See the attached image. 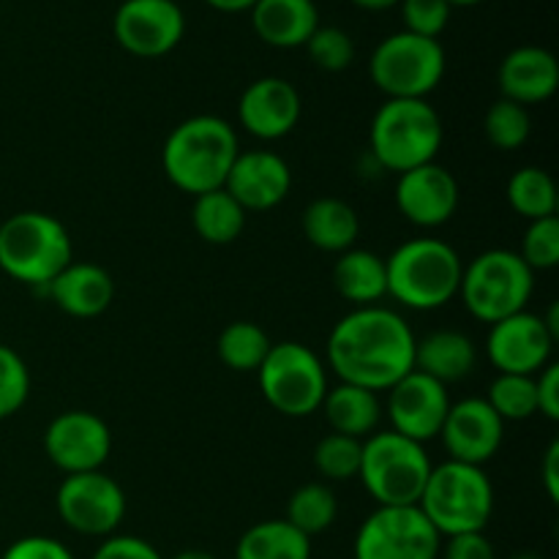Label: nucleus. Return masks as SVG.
Returning <instances> with one entry per match:
<instances>
[{"instance_id":"nucleus-38","label":"nucleus","mask_w":559,"mask_h":559,"mask_svg":"<svg viewBox=\"0 0 559 559\" xmlns=\"http://www.w3.org/2000/svg\"><path fill=\"white\" fill-rule=\"evenodd\" d=\"M31 396V371L11 347L0 344V420L25 407Z\"/></svg>"},{"instance_id":"nucleus-14","label":"nucleus","mask_w":559,"mask_h":559,"mask_svg":"<svg viewBox=\"0 0 559 559\" xmlns=\"http://www.w3.org/2000/svg\"><path fill=\"white\" fill-rule=\"evenodd\" d=\"M44 453L66 475L96 473L112 453L109 426L87 409H66L44 431Z\"/></svg>"},{"instance_id":"nucleus-49","label":"nucleus","mask_w":559,"mask_h":559,"mask_svg":"<svg viewBox=\"0 0 559 559\" xmlns=\"http://www.w3.org/2000/svg\"><path fill=\"white\" fill-rule=\"evenodd\" d=\"M511 559H544V557L533 555V551H524V555H516V557H511Z\"/></svg>"},{"instance_id":"nucleus-13","label":"nucleus","mask_w":559,"mask_h":559,"mask_svg":"<svg viewBox=\"0 0 559 559\" xmlns=\"http://www.w3.org/2000/svg\"><path fill=\"white\" fill-rule=\"evenodd\" d=\"M115 41L134 58H164L186 33V16L175 0H123L112 20Z\"/></svg>"},{"instance_id":"nucleus-48","label":"nucleus","mask_w":559,"mask_h":559,"mask_svg":"<svg viewBox=\"0 0 559 559\" xmlns=\"http://www.w3.org/2000/svg\"><path fill=\"white\" fill-rule=\"evenodd\" d=\"M451 5H475V3H484V0H448Z\"/></svg>"},{"instance_id":"nucleus-11","label":"nucleus","mask_w":559,"mask_h":559,"mask_svg":"<svg viewBox=\"0 0 559 559\" xmlns=\"http://www.w3.org/2000/svg\"><path fill=\"white\" fill-rule=\"evenodd\" d=\"M442 538L418 506L377 508L353 544L355 559H440Z\"/></svg>"},{"instance_id":"nucleus-5","label":"nucleus","mask_w":559,"mask_h":559,"mask_svg":"<svg viewBox=\"0 0 559 559\" xmlns=\"http://www.w3.org/2000/svg\"><path fill=\"white\" fill-rule=\"evenodd\" d=\"M418 508L440 538L484 533L495 513V486L484 467L448 459L431 467Z\"/></svg>"},{"instance_id":"nucleus-46","label":"nucleus","mask_w":559,"mask_h":559,"mask_svg":"<svg viewBox=\"0 0 559 559\" xmlns=\"http://www.w3.org/2000/svg\"><path fill=\"white\" fill-rule=\"evenodd\" d=\"M353 3L366 11H385V9H393V5H399L402 0H353Z\"/></svg>"},{"instance_id":"nucleus-37","label":"nucleus","mask_w":559,"mask_h":559,"mask_svg":"<svg viewBox=\"0 0 559 559\" xmlns=\"http://www.w3.org/2000/svg\"><path fill=\"white\" fill-rule=\"evenodd\" d=\"M519 257L527 262L530 271H555L559 265V218H538L530 222L527 233L522 238Z\"/></svg>"},{"instance_id":"nucleus-42","label":"nucleus","mask_w":559,"mask_h":559,"mask_svg":"<svg viewBox=\"0 0 559 559\" xmlns=\"http://www.w3.org/2000/svg\"><path fill=\"white\" fill-rule=\"evenodd\" d=\"M442 559H497L495 546L486 538V533H464L451 535L440 546Z\"/></svg>"},{"instance_id":"nucleus-41","label":"nucleus","mask_w":559,"mask_h":559,"mask_svg":"<svg viewBox=\"0 0 559 559\" xmlns=\"http://www.w3.org/2000/svg\"><path fill=\"white\" fill-rule=\"evenodd\" d=\"M91 559H164L156 546L136 535H109Z\"/></svg>"},{"instance_id":"nucleus-3","label":"nucleus","mask_w":559,"mask_h":559,"mask_svg":"<svg viewBox=\"0 0 559 559\" xmlns=\"http://www.w3.org/2000/svg\"><path fill=\"white\" fill-rule=\"evenodd\" d=\"M464 262L440 238H413L385 260L388 298L413 311H435L459 295Z\"/></svg>"},{"instance_id":"nucleus-45","label":"nucleus","mask_w":559,"mask_h":559,"mask_svg":"<svg viewBox=\"0 0 559 559\" xmlns=\"http://www.w3.org/2000/svg\"><path fill=\"white\" fill-rule=\"evenodd\" d=\"M211 9L224 11V14H238V11H251L257 0H205Z\"/></svg>"},{"instance_id":"nucleus-32","label":"nucleus","mask_w":559,"mask_h":559,"mask_svg":"<svg viewBox=\"0 0 559 559\" xmlns=\"http://www.w3.org/2000/svg\"><path fill=\"white\" fill-rule=\"evenodd\" d=\"M338 516V500L328 484H306L293 491L287 502V516L284 522L293 524L306 538L322 535L333 527Z\"/></svg>"},{"instance_id":"nucleus-6","label":"nucleus","mask_w":559,"mask_h":559,"mask_svg":"<svg viewBox=\"0 0 559 559\" xmlns=\"http://www.w3.org/2000/svg\"><path fill=\"white\" fill-rule=\"evenodd\" d=\"M74 260L69 233L55 216L22 211L0 224V271L31 287H44Z\"/></svg>"},{"instance_id":"nucleus-43","label":"nucleus","mask_w":559,"mask_h":559,"mask_svg":"<svg viewBox=\"0 0 559 559\" xmlns=\"http://www.w3.org/2000/svg\"><path fill=\"white\" fill-rule=\"evenodd\" d=\"M538 413L549 420H559V366L549 364L535 374Z\"/></svg>"},{"instance_id":"nucleus-20","label":"nucleus","mask_w":559,"mask_h":559,"mask_svg":"<svg viewBox=\"0 0 559 559\" xmlns=\"http://www.w3.org/2000/svg\"><path fill=\"white\" fill-rule=\"evenodd\" d=\"M300 109L304 102L293 82L282 76H262L240 93L238 120L251 136L273 142L293 134L300 120Z\"/></svg>"},{"instance_id":"nucleus-40","label":"nucleus","mask_w":559,"mask_h":559,"mask_svg":"<svg viewBox=\"0 0 559 559\" xmlns=\"http://www.w3.org/2000/svg\"><path fill=\"white\" fill-rule=\"evenodd\" d=\"M0 559H74V555L58 538L27 535V538L14 540Z\"/></svg>"},{"instance_id":"nucleus-33","label":"nucleus","mask_w":559,"mask_h":559,"mask_svg":"<svg viewBox=\"0 0 559 559\" xmlns=\"http://www.w3.org/2000/svg\"><path fill=\"white\" fill-rule=\"evenodd\" d=\"M486 402L502 420H527L538 415V393L535 374H497L489 385Z\"/></svg>"},{"instance_id":"nucleus-35","label":"nucleus","mask_w":559,"mask_h":559,"mask_svg":"<svg viewBox=\"0 0 559 559\" xmlns=\"http://www.w3.org/2000/svg\"><path fill=\"white\" fill-rule=\"evenodd\" d=\"M484 134L497 151H516L533 134V118H530L527 107L500 98L486 109Z\"/></svg>"},{"instance_id":"nucleus-44","label":"nucleus","mask_w":559,"mask_h":559,"mask_svg":"<svg viewBox=\"0 0 559 559\" xmlns=\"http://www.w3.org/2000/svg\"><path fill=\"white\" fill-rule=\"evenodd\" d=\"M540 480H544L546 497L551 502H559V442L555 440L544 453V464H540Z\"/></svg>"},{"instance_id":"nucleus-7","label":"nucleus","mask_w":559,"mask_h":559,"mask_svg":"<svg viewBox=\"0 0 559 559\" xmlns=\"http://www.w3.org/2000/svg\"><path fill=\"white\" fill-rule=\"evenodd\" d=\"M535 289V273L511 249H489L464 265L459 298L475 320L495 325L506 317L527 311Z\"/></svg>"},{"instance_id":"nucleus-18","label":"nucleus","mask_w":559,"mask_h":559,"mask_svg":"<svg viewBox=\"0 0 559 559\" xmlns=\"http://www.w3.org/2000/svg\"><path fill=\"white\" fill-rule=\"evenodd\" d=\"M393 200L409 224L435 229L456 216L459 183L442 164L431 162L399 175Z\"/></svg>"},{"instance_id":"nucleus-28","label":"nucleus","mask_w":559,"mask_h":559,"mask_svg":"<svg viewBox=\"0 0 559 559\" xmlns=\"http://www.w3.org/2000/svg\"><path fill=\"white\" fill-rule=\"evenodd\" d=\"M235 559H311V538L284 519H267L240 535Z\"/></svg>"},{"instance_id":"nucleus-9","label":"nucleus","mask_w":559,"mask_h":559,"mask_svg":"<svg viewBox=\"0 0 559 559\" xmlns=\"http://www.w3.org/2000/svg\"><path fill=\"white\" fill-rule=\"evenodd\" d=\"M328 366L311 347L298 342L273 344L257 371L260 391L276 413L287 418H309L320 413L328 393Z\"/></svg>"},{"instance_id":"nucleus-8","label":"nucleus","mask_w":559,"mask_h":559,"mask_svg":"<svg viewBox=\"0 0 559 559\" xmlns=\"http://www.w3.org/2000/svg\"><path fill=\"white\" fill-rule=\"evenodd\" d=\"M431 459L420 442L407 440L396 431H374L364 440L358 478L377 508L418 506L431 475Z\"/></svg>"},{"instance_id":"nucleus-47","label":"nucleus","mask_w":559,"mask_h":559,"mask_svg":"<svg viewBox=\"0 0 559 559\" xmlns=\"http://www.w3.org/2000/svg\"><path fill=\"white\" fill-rule=\"evenodd\" d=\"M173 559H216V557L207 555V551L202 549H186V551H178Z\"/></svg>"},{"instance_id":"nucleus-10","label":"nucleus","mask_w":559,"mask_h":559,"mask_svg":"<svg viewBox=\"0 0 559 559\" xmlns=\"http://www.w3.org/2000/svg\"><path fill=\"white\" fill-rule=\"evenodd\" d=\"M369 74L388 98H426L445 76V49L437 38L399 31L377 44Z\"/></svg>"},{"instance_id":"nucleus-26","label":"nucleus","mask_w":559,"mask_h":559,"mask_svg":"<svg viewBox=\"0 0 559 559\" xmlns=\"http://www.w3.org/2000/svg\"><path fill=\"white\" fill-rule=\"evenodd\" d=\"M322 413L333 435H347L355 440H366L377 431L382 420L380 393L366 391V388L338 382L336 388H328L322 399Z\"/></svg>"},{"instance_id":"nucleus-29","label":"nucleus","mask_w":559,"mask_h":559,"mask_svg":"<svg viewBox=\"0 0 559 559\" xmlns=\"http://www.w3.org/2000/svg\"><path fill=\"white\" fill-rule=\"evenodd\" d=\"M194 233L211 246H227L240 238L246 227V211L224 189L194 197L191 207Z\"/></svg>"},{"instance_id":"nucleus-2","label":"nucleus","mask_w":559,"mask_h":559,"mask_svg":"<svg viewBox=\"0 0 559 559\" xmlns=\"http://www.w3.org/2000/svg\"><path fill=\"white\" fill-rule=\"evenodd\" d=\"M238 153V134L227 120L218 115H194L169 131L162 167L175 189L200 197L224 189Z\"/></svg>"},{"instance_id":"nucleus-27","label":"nucleus","mask_w":559,"mask_h":559,"mask_svg":"<svg viewBox=\"0 0 559 559\" xmlns=\"http://www.w3.org/2000/svg\"><path fill=\"white\" fill-rule=\"evenodd\" d=\"M333 287L355 309L380 306L388 295L385 260L369 249H349L333 265Z\"/></svg>"},{"instance_id":"nucleus-19","label":"nucleus","mask_w":559,"mask_h":559,"mask_svg":"<svg viewBox=\"0 0 559 559\" xmlns=\"http://www.w3.org/2000/svg\"><path fill=\"white\" fill-rule=\"evenodd\" d=\"M293 189V169L273 151H240L224 180V191L246 213L273 211Z\"/></svg>"},{"instance_id":"nucleus-12","label":"nucleus","mask_w":559,"mask_h":559,"mask_svg":"<svg viewBox=\"0 0 559 559\" xmlns=\"http://www.w3.org/2000/svg\"><path fill=\"white\" fill-rule=\"evenodd\" d=\"M55 508L63 524L87 538H109L126 516V495L120 484L102 469L66 475L55 495Z\"/></svg>"},{"instance_id":"nucleus-31","label":"nucleus","mask_w":559,"mask_h":559,"mask_svg":"<svg viewBox=\"0 0 559 559\" xmlns=\"http://www.w3.org/2000/svg\"><path fill=\"white\" fill-rule=\"evenodd\" d=\"M273 342L267 338V333L262 331L257 322L238 320L229 322L222 333H218L216 353L227 369L238 371V374H251V371H260V366L265 364L267 353H271Z\"/></svg>"},{"instance_id":"nucleus-1","label":"nucleus","mask_w":559,"mask_h":559,"mask_svg":"<svg viewBox=\"0 0 559 559\" xmlns=\"http://www.w3.org/2000/svg\"><path fill=\"white\" fill-rule=\"evenodd\" d=\"M325 366L338 382L391 391L415 369V333L399 311L364 306L333 325L325 344Z\"/></svg>"},{"instance_id":"nucleus-36","label":"nucleus","mask_w":559,"mask_h":559,"mask_svg":"<svg viewBox=\"0 0 559 559\" xmlns=\"http://www.w3.org/2000/svg\"><path fill=\"white\" fill-rule=\"evenodd\" d=\"M311 63L322 71H344L355 60V44L347 31L333 25H320L306 41Z\"/></svg>"},{"instance_id":"nucleus-22","label":"nucleus","mask_w":559,"mask_h":559,"mask_svg":"<svg viewBox=\"0 0 559 559\" xmlns=\"http://www.w3.org/2000/svg\"><path fill=\"white\" fill-rule=\"evenodd\" d=\"M47 293L63 314L76 317V320H93V317H102L112 306L115 282L96 262L71 260L47 284Z\"/></svg>"},{"instance_id":"nucleus-39","label":"nucleus","mask_w":559,"mask_h":559,"mask_svg":"<svg viewBox=\"0 0 559 559\" xmlns=\"http://www.w3.org/2000/svg\"><path fill=\"white\" fill-rule=\"evenodd\" d=\"M404 31L424 38H440L451 22L453 5L448 0H402Z\"/></svg>"},{"instance_id":"nucleus-16","label":"nucleus","mask_w":559,"mask_h":559,"mask_svg":"<svg viewBox=\"0 0 559 559\" xmlns=\"http://www.w3.org/2000/svg\"><path fill=\"white\" fill-rule=\"evenodd\" d=\"M557 336L549 331L544 317L533 311H519L495 322L486 336V355L500 374H538L549 366Z\"/></svg>"},{"instance_id":"nucleus-23","label":"nucleus","mask_w":559,"mask_h":559,"mask_svg":"<svg viewBox=\"0 0 559 559\" xmlns=\"http://www.w3.org/2000/svg\"><path fill=\"white\" fill-rule=\"evenodd\" d=\"M251 25L271 47H306L311 33L320 27V11L314 0H257L251 9Z\"/></svg>"},{"instance_id":"nucleus-15","label":"nucleus","mask_w":559,"mask_h":559,"mask_svg":"<svg viewBox=\"0 0 559 559\" xmlns=\"http://www.w3.org/2000/svg\"><path fill=\"white\" fill-rule=\"evenodd\" d=\"M448 409H451L448 388L415 369L388 391L385 413L391 420V431L420 445L440 437Z\"/></svg>"},{"instance_id":"nucleus-4","label":"nucleus","mask_w":559,"mask_h":559,"mask_svg":"<svg viewBox=\"0 0 559 559\" xmlns=\"http://www.w3.org/2000/svg\"><path fill=\"white\" fill-rule=\"evenodd\" d=\"M442 118L426 98H388L371 118L369 147L388 173H409L437 162L442 147Z\"/></svg>"},{"instance_id":"nucleus-34","label":"nucleus","mask_w":559,"mask_h":559,"mask_svg":"<svg viewBox=\"0 0 559 559\" xmlns=\"http://www.w3.org/2000/svg\"><path fill=\"white\" fill-rule=\"evenodd\" d=\"M360 459H364V440L347 435H325L314 448V469L325 480L344 484L358 478Z\"/></svg>"},{"instance_id":"nucleus-17","label":"nucleus","mask_w":559,"mask_h":559,"mask_svg":"<svg viewBox=\"0 0 559 559\" xmlns=\"http://www.w3.org/2000/svg\"><path fill=\"white\" fill-rule=\"evenodd\" d=\"M440 440L453 462L484 467L502 448L506 420L491 409L486 399H462L448 409Z\"/></svg>"},{"instance_id":"nucleus-21","label":"nucleus","mask_w":559,"mask_h":559,"mask_svg":"<svg viewBox=\"0 0 559 559\" xmlns=\"http://www.w3.org/2000/svg\"><path fill=\"white\" fill-rule=\"evenodd\" d=\"M500 91L502 98L516 102L522 107L549 102L559 87V63L555 52L546 47H516L500 63Z\"/></svg>"},{"instance_id":"nucleus-25","label":"nucleus","mask_w":559,"mask_h":559,"mask_svg":"<svg viewBox=\"0 0 559 559\" xmlns=\"http://www.w3.org/2000/svg\"><path fill=\"white\" fill-rule=\"evenodd\" d=\"M300 227L314 249L328 251V254H344V251L355 249V240L360 235V218L349 202L336 200V197H320L306 205Z\"/></svg>"},{"instance_id":"nucleus-24","label":"nucleus","mask_w":559,"mask_h":559,"mask_svg":"<svg viewBox=\"0 0 559 559\" xmlns=\"http://www.w3.org/2000/svg\"><path fill=\"white\" fill-rule=\"evenodd\" d=\"M478 364V347L462 331H435L424 338H415V371L453 385L473 374Z\"/></svg>"},{"instance_id":"nucleus-30","label":"nucleus","mask_w":559,"mask_h":559,"mask_svg":"<svg viewBox=\"0 0 559 559\" xmlns=\"http://www.w3.org/2000/svg\"><path fill=\"white\" fill-rule=\"evenodd\" d=\"M506 197L511 211L519 213L522 218H527V222L557 216V183L555 178L540 167L516 169V173L511 175V180H508Z\"/></svg>"}]
</instances>
